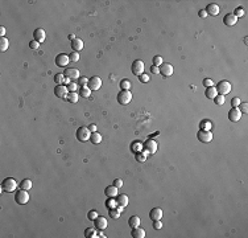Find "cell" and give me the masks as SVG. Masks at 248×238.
I'll return each instance as SVG.
<instances>
[{
    "label": "cell",
    "mask_w": 248,
    "mask_h": 238,
    "mask_svg": "<svg viewBox=\"0 0 248 238\" xmlns=\"http://www.w3.org/2000/svg\"><path fill=\"white\" fill-rule=\"evenodd\" d=\"M17 181L15 180V179H12V177H7L4 181L2 183V192H8V193H11V192H15V190L17 189Z\"/></svg>",
    "instance_id": "1"
},
{
    "label": "cell",
    "mask_w": 248,
    "mask_h": 238,
    "mask_svg": "<svg viewBox=\"0 0 248 238\" xmlns=\"http://www.w3.org/2000/svg\"><path fill=\"white\" fill-rule=\"evenodd\" d=\"M131 101H132V93H131L129 90H122V91H120V93L118 94V102H119V105L126 106V105H128Z\"/></svg>",
    "instance_id": "2"
},
{
    "label": "cell",
    "mask_w": 248,
    "mask_h": 238,
    "mask_svg": "<svg viewBox=\"0 0 248 238\" xmlns=\"http://www.w3.org/2000/svg\"><path fill=\"white\" fill-rule=\"evenodd\" d=\"M15 201L20 205H25L29 203V193L28 190H24V189H20L19 192L15 193Z\"/></svg>",
    "instance_id": "3"
},
{
    "label": "cell",
    "mask_w": 248,
    "mask_h": 238,
    "mask_svg": "<svg viewBox=\"0 0 248 238\" xmlns=\"http://www.w3.org/2000/svg\"><path fill=\"white\" fill-rule=\"evenodd\" d=\"M91 134L93 132L89 130V127H79L77 130V139L79 142H87V140H90Z\"/></svg>",
    "instance_id": "4"
},
{
    "label": "cell",
    "mask_w": 248,
    "mask_h": 238,
    "mask_svg": "<svg viewBox=\"0 0 248 238\" xmlns=\"http://www.w3.org/2000/svg\"><path fill=\"white\" fill-rule=\"evenodd\" d=\"M197 138L202 143H210L213 140V132L210 130H199L198 134H197Z\"/></svg>",
    "instance_id": "5"
},
{
    "label": "cell",
    "mask_w": 248,
    "mask_h": 238,
    "mask_svg": "<svg viewBox=\"0 0 248 238\" xmlns=\"http://www.w3.org/2000/svg\"><path fill=\"white\" fill-rule=\"evenodd\" d=\"M144 70H145L144 62L141 60H135L133 64H132V73H133V74L137 75V77H140L144 73Z\"/></svg>",
    "instance_id": "6"
},
{
    "label": "cell",
    "mask_w": 248,
    "mask_h": 238,
    "mask_svg": "<svg viewBox=\"0 0 248 238\" xmlns=\"http://www.w3.org/2000/svg\"><path fill=\"white\" fill-rule=\"evenodd\" d=\"M231 89H232V86L228 81H219V83H218V86H217V91H218V94H220V95L228 94L230 91H231Z\"/></svg>",
    "instance_id": "7"
},
{
    "label": "cell",
    "mask_w": 248,
    "mask_h": 238,
    "mask_svg": "<svg viewBox=\"0 0 248 238\" xmlns=\"http://www.w3.org/2000/svg\"><path fill=\"white\" fill-rule=\"evenodd\" d=\"M70 62V57L69 54H65V53H60L58 56L56 57V65L60 68H65L67 66V64Z\"/></svg>",
    "instance_id": "8"
},
{
    "label": "cell",
    "mask_w": 248,
    "mask_h": 238,
    "mask_svg": "<svg viewBox=\"0 0 248 238\" xmlns=\"http://www.w3.org/2000/svg\"><path fill=\"white\" fill-rule=\"evenodd\" d=\"M67 94H69L67 86H65V85H57L56 87H54V95H56L57 98H64V99H66Z\"/></svg>",
    "instance_id": "9"
},
{
    "label": "cell",
    "mask_w": 248,
    "mask_h": 238,
    "mask_svg": "<svg viewBox=\"0 0 248 238\" xmlns=\"http://www.w3.org/2000/svg\"><path fill=\"white\" fill-rule=\"evenodd\" d=\"M242 111L238 109V107H232L231 110L228 111V119L231 120V122H239L240 119H242Z\"/></svg>",
    "instance_id": "10"
},
{
    "label": "cell",
    "mask_w": 248,
    "mask_h": 238,
    "mask_svg": "<svg viewBox=\"0 0 248 238\" xmlns=\"http://www.w3.org/2000/svg\"><path fill=\"white\" fill-rule=\"evenodd\" d=\"M102 79H100V77H98V75H94L93 78H90L89 79V86L91 90H99L100 87H102Z\"/></svg>",
    "instance_id": "11"
},
{
    "label": "cell",
    "mask_w": 248,
    "mask_h": 238,
    "mask_svg": "<svg viewBox=\"0 0 248 238\" xmlns=\"http://www.w3.org/2000/svg\"><path fill=\"white\" fill-rule=\"evenodd\" d=\"M64 75L66 77L69 79H75V78H79V70L78 69H74V68H66L64 72Z\"/></svg>",
    "instance_id": "12"
},
{
    "label": "cell",
    "mask_w": 248,
    "mask_h": 238,
    "mask_svg": "<svg viewBox=\"0 0 248 238\" xmlns=\"http://www.w3.org/2000/svg\"><path fill=\"white\" fill-rule=\"evenodd\" d=\"M144 147H145V151H148L149 153H156V151H157V142L153 140V139H148L144 143Z\"/></svg>",
    "instance_id": "13"
},
{
    "label": "cell",
    "mask_w": 248,
    "mask_h": 238,
    "mask_svg": "<svg viewBox=\"0 0 248 238\" xmlns=\"http://www.w3.org/2000/svg\"><path fill=\"white\" fill-rule=\"evenodd\" d=\"M33 39L36 40L37 42H44L45 41V39H46V33H45V31H44L42 28H37V29H34V32H33Z\"/></svg>",
    "instance_id": "14"
},
{
    "label": "cell",
    "mask_w": 248,
    "mask_h": 238,
    "mask_svg": "<svg viewBox=\"0 0 248 238\" xmlns=\"http://www.w3.org/2000/svg\"><path fill=\"white\" fill-rule=\"evenodd\" d=\"M236 23H238V17H236L234 13H227L223 17V24H226L227 27H232V25H235Z\"/></svg>",
    "instance_id": "15"
},
{
    "label": "cell",
    "mask_w": 248,
    "mask_h": 238,
    "mask_svg": "<svg viewBox=\"0 0 248 238\" xmlns=\"http://www.w3.org/2000/svg\"><path fill=\"white\" fill-rule=\"evenodd\" d=\"M94 225H95V228L98 230H104L106 228H107V220H106L104 217H102V216H99L96 220H94Z\"/></svg>",
    "instance_id": "16"
},
{
    "label": "cell",
    "mask_w": 248,
    "mask_h": 238,
    "mask_svg": "<svg viewBox=\"0 0 248 238\" xmlns=\"http://www.w3.org/2000/svg\"><path fill=\"white\" fill-rule=\"evenodd\" d=\"M160 73L164 75V77H170L173 74V66L170 64H162L160 66Z\"/></svg>",
    "instance_id": "17"
},
{
    "label": "cell",
    "mask_w": 248,
    "mask_h": 238,
    "mask_svg": "<svg viewBox=\"0 0 248 238\" xmlns=\"http://www.w3.org/2000/svg\"><path fill=\"white\" fill-rule=\"evenodd\" d=\"M149 217H151L152 221L161 220L162 218V209H161V208H153V209L149 212Z\"/></svg>",
    "instance_id": "18"
},
{
    "label": "cell",
    "mask_w": 248,
    "mask_h": 238,
    "mask_svg": "<svg viewBox=\"0 0 248 238\" xmlns=\"http://www.w3.org/2000/svg\"><path fill=\"white\" fill-rule=\"evenodd\" d=\"M206 12H207V15H211V16H217V15H219L220 8H219V5H218V4H215V3H211V4L207 5Z\"/></svg>",
    "instance_id": "19"
},
{
    "label": "cell",
    "mask_w": 248,
    "mask_h": 238,
    "mask_svg": "<svg viewBox=\"0 0 248 238\" xmlns=\"http://www.w3.org/2000/svg\"><path fill=\"white\" fill-rule=\"evenodd\" d=\"M104 195L107 196V197H116L119 195V192H118V188L112 184V185H108V186H106L104 188Z\"/></svg>",
    "instance_id": "20"
},
{
    "label": "cell",
    "mask_w": 248,
    "mask_h": 238,
    "mask_svg": "<svg viewBox=\"0 0 248 238\" xmlns=\"http://www.w3.org/2000/svg\"><path fill=\"white\" fill-rule=\"evenodd\" d=\"M116 201H118V205H122V206H124V208L129 204L128 196L124 195V193H119V195L116 196Z\"/></svg>",
    "instance_id": "21"
},
{
    "label": "cell",
    "mask_w": 248,
    "mask_h": 238,
    "mask_svg": "<svg viewBox=\"0 0 248 238\" xmlns=\"http://www.w3.org/2000/svg\"><path fill=\"white\" fill-rule=\"evenodd\" d=\"M71 49L74 50V52H79V50L83 49V41L81 39H74L71 41Z\"/></svg>",
    "instance_id": "22"
},
{
    "label": "cell",
    "mask_w": 248,
    "mask_h": 238,
    "mask_svg": "<svg viewBox=\"0 0 248 238\" xmlns=\"http://www.w3.org/2000/svg\"><path fill=\"white\" fill-rule=\"evenodd\" d=\"M131 236H132L133 238H144L145 236H147V233H145L144 229H141L140 226H137V228H133V229H132V233H131Z\"/></svg>",
    "instance_id": "23"
},
{
    "label": "cell",
    "mask_w": 248,
    "mask_h": 238,
    "mask_svg": "<svg viewBox=\"0 0 248 238\" xmlns=\"http://www.w3.org/2000/svg\"><path fill=\"white\" fill-rule=\"evenodd\" d=\"M205 95H206V98H209V99H214V98L218 95L217 87H214V86H211V87H206Z\"/></svg>",
    "instance_id": "24"
},
{
    "label": "cell",
    "mask_w": 248,
    "mask_h": 238,
    "mask_svg": "<svg viewBox=\"0 0 248 238\" xmlns=\"http://www.w3.org/2000/svg\"><path fill=\"white\" fill-rule=\"evenodd\" d=\"M128 225L131 226V228H137V226H140V217H137V216H131L129 220H128Z\"/></svg>",
    "instance_id": "25"
},
{
    "label": "cell",
    "mask_w": 248,
    "mask_h": 238,
    "mask_svg": "<svg viewBox=\"0 0 248 238\" xmlns=\"http://www.w3.org/2000/svg\"><path fill=\"white\" fill-rule=\"evenodd\" d=\"M106 206H107L108 209H115V208H118L116 197H108V200L106 201Z\"/></svg>",
    "instance_id": "26"
},
{
    "label": "cell",
    "mask_w": 248,
    "mask_h": 238,
    "mask_svg": "<svg viewBox=\"0 0 248 238\" xmlns=\"http://www.w3.org/2000/svg\"><path fill=\"white\" fill-rule=\"evenodd\" d=\"M66 99L70 102V103H77L79 99V94L77 93V91H73V93H69L67 94V97H66Z\"/></svg>",
    "instance_id": "27"
},
{
    "label": "cell",
    "mask_w": 248,
    "mask_h": 238,
    "mask_svg": "<svg viewBox=\"0 0 248 238\" xmlns=\"http://www.w3.org/2000/svg\"><path fill=\"white\" fill-rule=\"evenodd\" d=\"M79 95H81L82 98H90L91 95V89L89 86H83L81 87V90H79Z\"/></svg>",
    "instance_id": "28"
},
{
    "label": "cell",
    "mask_w": 248,
    "mask_h": 238,
    "mask_svg": "<svg viewBox=\"0 0 248 238\" xmlns=\"http://www.w3.org/2000/svg\"><path fill=\"white\" fill-rule=\"evenodd\" d=\"M90 142L94 143V144H99L102 142V135L99 132H93L91 134V138H90Z\"/></svg>",
    "instance_id": "29"
},
{
    "label": "cell",
    "mask_w": 248,
    "mask_h": 238,
    "mask_svg": "<svg viewBox=\"0 0 248 238\" xmlns=\"http://www.w3.org/2000/svg\"><path fill=\"white\" fill-rule=\"evenodd\" d=\"M65 81H66V77L64 75V73H58V74L54 75V82L57 83V85H64Z\"/></svg>",
    "instance_id": "30"
},
{
    "label": "cell",
    "mask_w": 248,
    "mask_h": 238,
    "mask_svg": "<svg viewBox=\"0 0 248 238\" xmlns=\"http://www.w3.org/2000/svg\"><path fill=\"white\" fill-rule=\"evenodd\" d=\"M32 188V181L29 179H24L23 181L20 183V189H24V190H29Z\"/></svg>",
    "instance_id": "31"
},
{
    "label": "cell",
    "mask_w": 248,
    "mask_h": 238,
    "mask_svg": "<svg viewBox=\"0 0 248 238\" xmlns=\"http://www.w3.org/2000/svg\"><path fill=\"white\" fill-rule=\"evenodd\" d=\"M149 155L148 151H144V152H137L136 153V160L139 163H144L147 160V156Z\"/></svg>",
    "instance_id": "32"
},
{
    "label": "cell",
    "mask_w": 248,
    "mask_h": 238,
    "mask_svg": "<svg viewBox=\"0 0 248 238\" xmlns=\"http://www.w3.org/2000/svg\"><path fill=\"white\" fill-rule=\"evenodd\" d=\"M8 46H9L8 39H5V37L0 39V50H2V52H5V50L8 49Z\"/></svg>",
    "instance_id": "33"
},
{
    "label": "cell",
    "mask_w": 248,
    "mask_h": 238,
    "mask_svg": "<svg viewBox=\"0 0 248 238\" xmlns=\"http://www.w3.org/2000/svg\"><path fill=\"white\" fill-rule=\"evenodd\" d=\"M85 237H86V238H96L98 234H96V232H95V230H94L93 228H87V229L85 230Z\"/></svg>",
    "instance_id": "34"
},
{
    "label": "cell",
    "mask_w": 248,
    "mask_h": 238,
    "mask_svg": "<svg viewBox=\"0 0 248 238\" xmlns=\"http://www.w3.org/2000/svg\"><path fill=\"white\" fill-rule=\"evenodd\" d=\"M143 147H144V144L143 143H140V142H136V143H133L132 146H131V149H132L133 152H140V151H143Z\"/></svg>",
    "instance_id": "35"
},
{
    "label": "cell",
    "mask_w": 248,
    "mask_h": 238,
    "mask_svg": "<svg viewBox=\"0 0 248 238\" xmlns=\"http://www.w3.org/2000/svg\"><path fill=\"white\" fill-rule=\"evenodd\" d=\"M108 214H110V217L111 218H114V220H116V218H119L120 217V212L118 210V208H115V209H108Z\"/></svg>",
    "instance_id": "36"
},
{
    "label": "cell",
    "mask_w": 248,
    "mask_h": 238,
    "mask_svg": "<svg viewBox=\"0 0 248 238\" xmlns=\"http://www.w3.org/2000/svg\"><path fill=\"white\" fill-rule=\"evenodd\" d=\"M120 89L122 90H129L131 89V82L128 79H122L120 81Z\"/></svg>",
    "instance_id": "37"
},
{
    "label": "cell",
    "mask_w": 248,
    "mask_h": 238,
    "mask_svg": "<svg viewBox=\"0 0 248 238\" xmlns=\"http://www.w3.org/2000/svg\"><path fill=\"white\" fill-rule=\"evenodd\" d=\"M224 95H217V97L214 98V102H215V105H218V106H222V105H224Z\"/></svg>",
    "instance_id": "38"
},
{
    "label": "cell",
    "mask_w": 248,
    "mask_h": 238,
    "mask_svg": "<svg viewBox=\"0 0 248 238\" xmlns=\"http://www.w3.org/2000/svg\"><path fill=\"white\" fill-rule=\"evenodd\" d=\"M152 62H153V65H155V66H161V65H162V57L161 56H155V57H153V60H152Z\"/></svg>",
    "instance_id": "39"
},
{
    "label": "cell",
    "mask_w": 248,
    "mask_h": 238,
    "mask_svg": "<svg viewBox=\"0 0 248 238\" xmlns=\"http://www.w3.org/2000/svg\"><path fill=\"white\" fill-rule=\"evenodd\" d=\"M87 217H89L90 221H94V220H96L98 217H99V213H98L96 210H90L89 214H87Z\"/></svg>",
    "instance_id": "40"
},
{
    "label": "cell",
    "mask_w": 248,
    "mask_h": 238,
    "mask_svg": "<svg viewBox=\"0 0 248 238\" xmlns=\"http://www.w3.org/2000/svg\"><path fill=\"white\" fill-rule=\"evenodd\" d=\"M78 85L81 87L87 86V85H89V78H86V77H79V78H78Z\"/></svg>",
    "instance_id": "41"
},
{
    "label": "cell",
    "mask_w": 248,
    "mask_h": 238,
    "mask_svg": "<svg viewBox=\"0 0 248 238\" xmlns=\"http://www.w3.org/2000/svg\"><path fill=\"white\" fill-rule=\"evenodd\" d=\"M238 109L242 111V114H246V112L248 111V103H246V102H240V105L238 106Z\"/></svg>",
    "instance_id": "42"
},
{
    "label": "cell",
    "mask_w": 248,
    "mask_h": 238,
    "mask_svg": "<svg viewBox=\"0 0 248 238\" xmlns=\"http://www.w3.org/2000/svg\"><path fill=\"white\" fill-rule=\"evenodd\" d=\"M69 57H70L71 62H78L79 61V53L78 52H71L70 54H69Z\"/></svg>",
    "instance_id": "43"
},
{
    "label": "cell",
    "mask_w": 248,
    "mask_h": 238,
    "mask_svg": "<svg viewBox=\"0 0 248 238\" xmlns=\"http://www.w3.org/2000/svg\"><path fill=\"white\" fill-rule=\"evenodd\" d=\"M244 13H246V12H244V9L242 8V7H238V8L235 9V12H234V15L238 17V19H239V17H243Z\"/></svg>",
    "instance_id": "44"
},
{
    "label": "cell",
    "mask_w": 248,
    "mask_h": 238,
    "mask_svg": "<svg viewBox=\"0 0 248 238\" xmlns=\"http://www.w3.org/2000/svg\"><path fill=\"white\" fill-rule=\"evenodd\" d=\"M77 89H78V83H75V82H70L67 85V90H69V93H73V91H77Z\"/></svg>",
    "instance_id": "45"
},
{
    "label": "cell",
    "mask_w": 248,
    "mask_h": 238,
    "mask_svg": "<svg viewBox=\"0 0 248 238\" xmlns=\"http://www.w3.org/2000/svg\"><path fill=\"white\" fill-rule=\"evenodd\" d=\"M201 127H202L201 130H210L211 129V123L209 122V120H203V122L201 123Z\"/></svg>",
    "instance_id": "46"
},
{
    "label": "cell",
    "mask_w": 248,
    "mask_h": 238,
    "mask_svg": "<svg viewBox=\"0 0 248 238\" xmlns=\"http://www.w3.org/2000/svg\"><path fill=\"white\" fill-rule=\"evenodd\" d=\"M139 79H140V82H143V83H147V82H149V79H151V77H149L148 74H141L140 77H139Z\"/></svg>",
    "instance_id": "47"
},
{
    "label": "cell",
    "mask_w": 248,
    "mask_h": 238,
    "mask_svg": "<svg viewBox=\"0 0 248 238\" xmlns=\"http://www.w3.org/2000/svg\"><path fill=\"white\" fill-rule=\"evenodd\" d=\"M203 86H205V87H211V86H214L213 79H210V78H205V79H203Z\"/></svg>",
    "instance_id": "48"
},
{
    "label": "cell",
    "mask_w": 248,
    "mask_h": 238,
    "mask_svg": "<svg viewBox=\"0 0 248 238\" xmlns=\"http://www.w3.org/2000/svg\"><path fill=\"white\" fill-rule=\"evenodd\" d=\"M153 228L155 229H161L162 228V222H161V220H156V221H153Z\"/></svg>",
    "instance_id": "49"
},
{
    "label": "cell",
    "mask_w": 248,
    "mask_h": 238,
    "mask_svg": "<svg viewBox=\"0 0 248 238\" xmlns=\"http://www.w3.org/2000/svg\"><path fill=\"white\" fill-rule=\"evenodd\" d=\"M240 98H238V97H235V98H232V101H231V105H232V107H238V106L240 105Z\"/></svg>",
    "instance_id": "50"
},
{
    "label": "cell",
    "mask_w": 248,
    "mask_h": 238,
    "mask_svg": "<svg viewBox=\"0 0 248 238\" xmlns=\"http://www.w3.org/2000/svg\"><path fill=\"white\" fill-rule=\"evenodd\" d=\"M29 46L32 48V49H37V48L40 46V42H37L36 40H33V41H31L29 42Z\"/></svg>",
    "instance_id": "51"
},
{
    "label": "cell",
    "mask_w": 248,
    "mask_h": 238,
    "mask_svg": "<svg viewBox=\"0 0 248 238\" xmlns=\"http://www.w3.org/2000/svg\"><path fill=\"white\" fill-rule=\"evenodd\" d=\"M114 185L119 189L120 186H123V180H120V179H116V180H114Z\"/></svg>",
    "instance_id": "52"
},
{
    "label": "cell",
    "mask_w": 248,
    "mask_h": 238,
    "mask_svg": "<svg viewBox=\"0 0 248 238\" xmlns=\"http://www.w3.org/2000/svg\"><path fill=\"white\" fill-rule=\"evenodd\" d=\"M151 72H152V74H158V73H160V68L153 65V66L151 68Z\"/></svg>",
    "instance_id": "53"
},
{
    "label": "cell",
    "mask_w": 248,
    "mask_h": 238,
    "mask_svg": "<svg viewBox=\"0 0 248 238\" xmlns=\"http://www.w3.org/2000/svg\"><path fill=\"white\" fill-rule=\"evenodd\" d=\"M199 16L202 17V19H205V17H207V12H206V9H201V11H199Z\"/></svg>",
    "instance_id": "54"
},
{
    "label": "cell",
    "mask_w": 248,
    "mask_h": 238,
    "mask_svg": "<svg viewBox=\"0 0 248 238\" xmlns=\"http://www.w3.org/2000/svg\"><path fill=\"white\" fill-rule=\"evenodd\" d=\"M89 130L91 131V132H96V124H90Z\"/></svg>",
    "instance_id": "55"
},
{
    "label": "cell",
    "mask_w": 248,
    "mask_h": 238,
    "mask_svg": "<svg viewBox=\"0 0 248 238\" xmlns=\"http://www.w3.org/2000/svg\"><path fill=\"white\" fill-rule=\"evenodd\" d=\"M4 35H5V28L4 27H0V36H2V37H4Z\"/></svg>",
    "instance_id": "56"
},
{
    "label": "cell",
    "mask_w": 248,
    "mask_h": 238,
    "mask_svg": "<svg viewBox=\"0 0 248 238\" xmlns=\"http://www.w3.org/2000/svg\"><path fill=\"white\" fill-rule=\"evenodd\" d=\"M96 234H98V237H100V238H104V237H106V236H104V233L102 232V230H100V232H98Z\"/></svg>",
    "instance_id": "57"
},
{
    "label": "cell",
    "mask_w": 248,
    "mask_h": 238,
    "mask_svg": "<svg viewBox=\"0 0 248 238\" xmlns=\"http://www.w3.org/2000/svg\"><path fill=\"white\" fill-rule=\"evenodd\" d=\"M74 39H75V36H74V35H70V36H69V40H70V41H73Z\"/></svg>",
    "instance_id": "58"
}]
</instances>
